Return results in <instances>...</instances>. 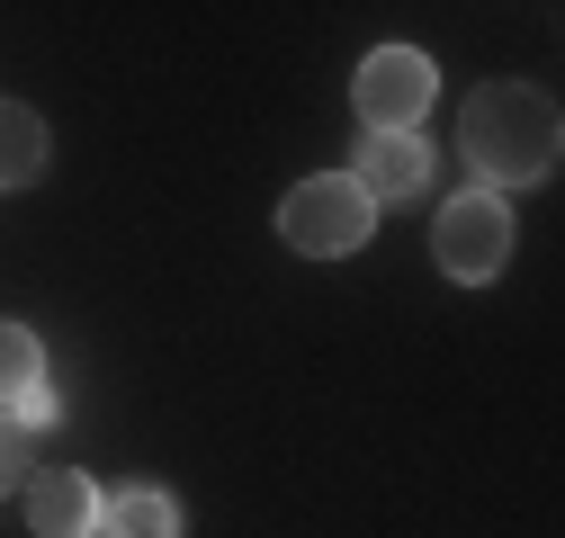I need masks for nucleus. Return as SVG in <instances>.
Listing matches in <instances>:
<instances>
[{
	"mask_svg": "<svg viewBox=\"0 0 565 538\" xmlns=\"http://www.w3.org/2000/svg\"><path fill=\"white\" fill-rule=\"evenodd\" d=\"M440 99V73H431V54H413V45H377L360 63V117L369 134H413L422 117H431Z\"/></svg>",
	"mask_w": 565,
	"mask_h": 538,
	"instance_id": "nucleus-4",
	"label": "nucleus"
},
{
	"mask_svg": "<svg viewBox=\"0 0 565 538\" xmlns=\"http://www.w3.org/2000/svg\"><path fill=\"white\" fill-rule=\"evenodd\" d=\"M45 377V351H36V332L28 323H0V404H10L19 386H36Z\"/></svg>",
	"mask_w": 565,
	"mask_h": 538,
	"instance_id": "nucleus-9",
	"label": "nucleus"
},
{
	"mask_svg": "<svg viewBox=\"0 0 565 538\" xmlns=\"http://www.w3.org/2000/svg\"><path fill=\"white\" fill-rule=\"evenodd\" d=\"M350 180L377 197H422V180H431V153L413 144V134H360V153H350Z\"/></svg>",
	"mask_w": 565,
	"mask_h": 538,
	"instance_id": "nucleus-6",
	"label": "nucleus"
},
{
	"mask_svg": "<svg viewBox=\"0 0 565 538\" xmlns=\"http://www.w3.org/2000/svg\"><path fill=\"white\" fill-rule=\"evenodd\" d=\"M431 251H440V269H449L458 288L503 279V269H512V207H503L493 189L449 197V207H440V234H431Z\"/></svg>",
	"mask_w": 565,
	"mask_h": 538,
	"instance_id": "nucleus-3",
	"label": "nucleus"
},
{
	"mask_svg": "<svg viewBox=\"0 0 565 538\" xmlns=\"http://www.w3.org/2000/svg\"><path fill=\"white\" fill-rule=\"evenodd\" d=\"M556 144H565V117H556V99L547 90H530V82H484L476 99H467V117H458V153L484 171V180H547L556 171Z\"/></svg>",
	"mask_w": 565,
	"mask_h": 538,
	"instance_id": "nucleus-1",
	"label": "nucleus"
},
{
	"mask_svg": "<svg viewBox=\"0 0 565 538\" xmlns=\"http://www.w3.org/2000/svg\"><path fill=\"white\" fill-rule=\"evenodd\" d=\"M10 413H19V431H45V422H54V386H45V377L19 386V395H10Z\"/></svg>",
	"mask_w": 565,
	"mask_h": 538,
	"instance_id": "nucleus-10",
	"label": "nucleus"
},
{
	"mask_svg": "<svg viewBox=\"0 0 565 538\" xmlns=\"http://www.w3.org/2000/svg\"><path fill=\"white\" fill-rule=\"evenodd\" d=\"M99 538H180V512H171V494L135 485V494L99 503Z\"/></svg>",
	"mask_w": 565,
	"mask_h": 538,
	"instance_id": "nucleus-8",
	"label": "nucleus"
},
{
	"mask_svg": "<svg viewBox=\"0 0 565 538\" xmlns=\"http://www.w3.org/2000/svg\"><path fill=\"white\" fill-rule=\"evenodd\" d=\"M28 476H36V466H28V440L0 422V494H10V485H28Z\"/></svg>",
	"mask_w": 565,
	"mask_h": 538,
	"instance_id": "nucleus-11",
	"label": "nucleus"
},
{
	"mask_svg": "<svg viewBox=\"0 0 565 538\" xmlns=\"http://www.w3.org/2000/svg\"><path fill=\"white\" fill-rule=\"evenodd\" d=\"M369 189L350 180V171H323V180H297L288 197H278V234H288L297 251L315 260H341V251H360L369 243Z\"/></svg>",
	"mask_w": 565,
	"mask_h": 538,
	"instance_id": "nucleus-2",
	"label": "nucleus"
},
{
	"mask_svg": "<svg viewBox=\"0 0 565 538\" xmlns=\"http://www.w3.org/2000/svg\"><path fill=\"white\" fill-rule=\"evenodd\" d=\"M36 171H45V117L0 99V189H28Z\"/></svg>",
	"mask_w": 565,
	"mask_h": 538,
	"instance_id": "nucleus-7",
	"label": "nucleus"
},
{
	"mask_svg": "<svg viewBox=\"0 0 565 538\" xmlns=\"http://www.w3.org/2000/svg\"><path fill=\"white\" fill-rule=\"evenodd\" d=\"M28 529L36 538H90L99 529V485L82 476V466H45V476H28Z\"/></svg>",
	"mask_w": 565,
	"mask_h": 538,
	"instance_id": "nucleus-5",
	"label": "nucleus"
}]
</instances>
